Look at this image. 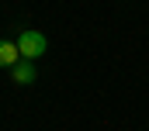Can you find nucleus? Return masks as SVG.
<instances>
[{"label":"nucleus","mask_w":149,"mask_h":131,"mask_svg":"<svg viewBox=\"0 0 149 131\" xmlns=\"http://www.w3.org/2000/svg\"><path fill=\"white\" fill-rule=\"evenodd\" d=\"M17 48H21V59H31V62H35V59L45 55L49 41H45V34H42V31H31V28H28V31L17 34Z\"/></svg>","instance_id":"1"},{"label":"nucleus","mask_w":149,"mask_h":131,"mask_svg":"<svg viewBox=\"0 0 149 131\" xmlns=\"http://www.w3.org/2000/svg\"><path fill=\"white\" fill-rule=\"evenodd\" d=\"M17 62H21L17 41H3V38H0V69H14Z\"/></svg>","instance_id":"2"},{"label":"nucleus","mask_w":149,"mask_h":131,"mask_svg":"<svg viewBox=\"0 0 149 131\" xmlns=\"http://www.w3.org/2000/svg\"><path fill=\"white\" fill-rule=\"evenodd\" d=\"M35 62H31V59H21V62L14 66V69H10V79H14V83H21V86H28V83H35Z\"/></svg>","instance_id":"3"}]
</instances>
